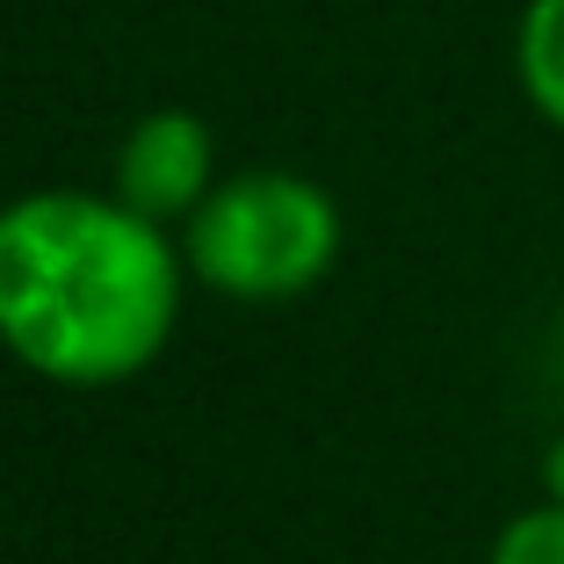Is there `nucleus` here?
<instances>
[{
	"label": "nucleus",
	"mask_w": 564,
	"mask_h": 564,
	"mask_svg": "<svg viewBox=\"0 0 564 564\" xmlns=\"http://www.w3.org/2000/svg\"><path fill=\"white\" fill-rule=\"evenodd\" d=\"M182 247L109 188H36L0 210V348L66 391L145 377L182 318Z\"/></svg>",
	"instance_id": "f257e3e1"
},
{
	"label": "nucleus",
	"mask_w": 564,
	"mask_h": 564,
	"mask_svg": "<svg viewBox=\"0 0 564 564\" xmlns=\"http://www.w3.org/2000/svg\"><path fill=\"white\" fill-rule=\"evenodd\" d=\"M182 261L196 282H210L217 297H304L326 268L340 261V203L304 174L282 166H253L217 182L196 210L182 217Z\"/></svg>",
	"instance_id": "f03ea898"
},
{
	"label": "nucleus",
	"mask_w": 564,
	"mask_h": 564,
	"mask_svg": "<svg viewBox=\"0 0 564 564\" xmlns=\"http://www.w3.org/2000/svg\"><path fill=\"white\" fill-rule=\"evenodd\" d=\"M210 160H217L210 123L188 117V109H152L117 145V182L109 188H117L131 210H145L152 225H174V217H188L217 188Z\"/></svg>",
	"instance_id": "7ed1b4c3"
},
{
	"label": "nucleus",
	"mask_w": 564,
	"mask_h": 564,
	"mask_svg": "<svg viewBox=\"0 0 564 564\" xmlns=\"http://www.w3.org/2000/svg\"><path fill=\"white\" fill-rule=\"evenodd\" d=\"M514 73H521L529 109L564 131V0H529V8H521Z\"/></svg>",
	"instance_id": "20e7f679"
},
{
	"label": "nucleus",
	"mask_w": 564,
	"mask_h": 564,
	"mask_svg": "<svg viewBox=\"0 0 564 564\" xmlns=\"http://www.w3.org/2000/svg\"><path fill=\"white\" fill-rule=\"evenodd\" d=\"M485 564H564V507L543 499L529 514H514L507 529L492 535V557Z\"/></svg>",
	"instance_id": "39448f33"
},
{
	"label": "nucleus",
	"mask_w": 564,
	"mask_h": 564,
	"mask_svg": "<svg viewBox=\"0 0 564 564\" xmlns=\"http://www.w3.org/2000/svg\"><path fill=\"white\" fill-rule=\"evenodd\" d=\"M543 492H550V499L564 507V434H557V442L543 448Z\"/></svg>",
	"instance_id": "423d86ee"
},
{
	"label": "nucleus",
	"mask_w": 564,
	"mask_h": 564,
	"mask_svg": "<svg viewBox=\"0 0 564 564\" xmlns=\"http://www.w3.org/2000/svg\"><path fill=\"white\" fill-rule=\"evenodd\" d=\"M557 362H564V326H557Z\"/></svg>",
	"instance_id": "0eeeda50"
}]
</instances>
